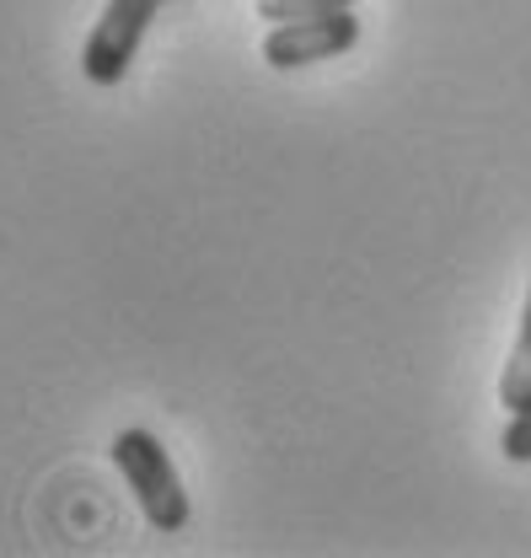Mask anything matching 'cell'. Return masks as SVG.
<instances>
[{
	"mask_svg": "<svg viewBox=\"0 0 531 558\" xmlns=\"http://www.w3.org/2000/svg\"><path fill=\"white\" fill-rule=\"evenodd\" d=\"M531 398V290H527V312H521V333H516V349L499 371V403L516 414Z\"/></svg>",
	"mask_w": 531,
	"mask_h": 558,
	"instance_id": "277c9868",
	"label": "cell"
},
{
	"mask_svg": "<svg viewBox=\"0 0 531 558\" xmlns=\"http://www.w3.org/2000/svg\"><path fill=\"white\" fill-rule=\"evenodd\" d=\"M333 11H354V0H258L264 22H306V16H333Z\"/></svg>",
	"mask_w": 531,
	"mask_h": 558,
	"instance_id": "5b68a950",
	"label": "cell"
},
{
	"mask_svg": "<svg viewBox=\"0 0 531 558\" xmlns=\"http://www.w3.org/2000/svg\"><path fill=\"white\" fill-rule=\"evenodd\" d=\"M360 44V22L354 11H333V16H306V22H274L264 38V65L274 70H301L338 60Z\"/></svg>",
	"mask_w": 531,
	"mask_h": 558,
	"instance_id": "3957f363",
	"label": "cell"
},
{
	"mask_svg": "<svg viewBox=\"0 0 531 558\" xmlns=\"http://www.w3.org/2000/svg\"><path fill=\"white\" fill-rule=\"evenodd\" d=\"M499 451L510 457V462H531V398L510 414V424H505V435H499Z\"/></svg>",
	"mask_w": 531,
	"mask_h": 558,
	"instance_id": "8992f818",
	"label": "cell"
},
{
	"mask_svg": "<svg viewBox=\"0 0 531 558\" xmlns=\"http://www.w3.org/2000/svg\"><path fill=\"white\" fill-rule=\"evenodd\" d=\"M113 468L124 473V484H130L134 505H140V515L156 526V532H183L189 526V488L178 478V468H172V451L150 435V429H124V435H113Z\"/></svg>",
	"mask_w": 531,
	"mask_h": 558,
	"instance_id": "6da1fadb",
	"label": "cell"
},
{
	"mask_svg": "<svg viewBox=\"0 0 531 558\" xmlns=\"http://www.w3.org/2000/svg\"><path fill=\"white\" fill-rule=\"evenodd\" d=\"M161 5L167 0H108L102 16H97V27L86 33L81 75L92 86H119L130 75L134 54H140V44H145V33H150V22H156Z\"/></svg>",
	"mask_w": 531,
	"mask_h": 558,
	"instance_id": "7a4b0ae2",
	"label": "cell"
}]
</instances>
